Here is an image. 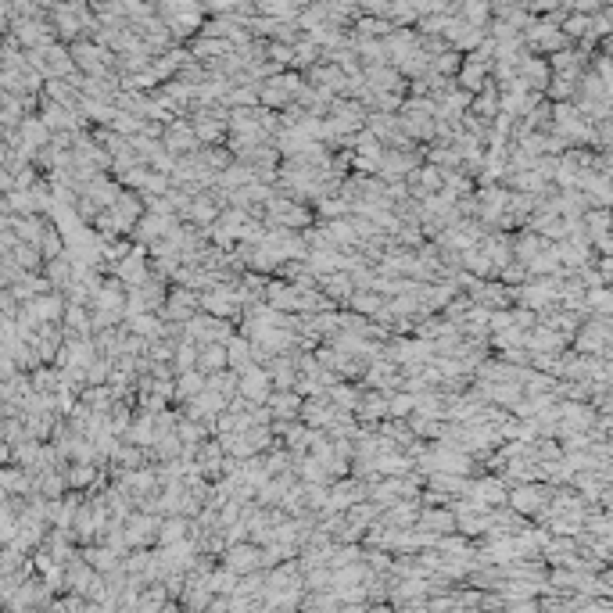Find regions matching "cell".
<instances>
[{
  "label": "cell",
  "instance_id": "obj_28",
  "mask_svg": "<svg viewBox=\"0 0 613 613\" xmlns=\"http://www.w3.org/2000/svg\"><path fill=\"white\" fill-rule=\"evenodd\" d=\"M588 301L595 305L599 312H613V291H606V287H592Z\"/></svg>",
  "mask_w": 613,
  "mask_h": 613
},
{
  "label": "cell",
  "instance_id": "obj_7",
  "mask_svg": "<svg viewBox=\"0 0 613 613\" xmlns=\"http://www.w3.org/2000/svg\"><path fill=\"white\" fill-rule=\"evenodd\" d=\"M201 352V366L198 370H205V373H223V366H230V352H226V345H208V348H198Z\"/></svg>",
  "mask_w": 613,
  "mask_h": 613
},
{
  "label": "cell",
  "instance_id": "obj_6",
  "mask_svg": "<svg viewBox=\"0 0 613 613\" xmlns=\"http://www.w3.org/2000/svg\"><path fill=\"white\" fill-rule=\"evenodd\" d=\"M223 409H226V398L216 394V391H201L194 402H191V416H194V420H208V416H216V413H223Z\"/></svg>",
  "mask_w": 613,
  "mask_h": 613
},
{
  "label": "cell",
  "instance_id": "obj_8",
  "mask_svg": "<svg viewBox=\"0 0 613 613\" xmlns=\"http://www.w3.org/2000/svg\"><path fill=\"white\" fill-rule=\"evenodd\" d=\"M413 165H416V158L413 155H402V151H391V155H384V162H380V172L387 176V179H398V176H413Z\"/></svg>",
  "mask_w": 613,
  "mask_h": 613
},
{
  "label": "cell",
  "instance_id": "obj_24",
  "mask_svg": "<svg viewBox=\"0 0 613 613\" xmlns=\"http://www.w3.org/2000/svg\"><path fill=\"white\" fill-rule=\"evenodd\" d=\"M330 398H333V402L341 406V409H355V406H359V394H355L352 387H341V384H333V387H330Z\"/></svg>",
  "mask_w": 613,
  "mask_h": 613
},
{
  "label": "cell",
  "instance_id": "obj_10",
  "mask_svg": "<svg viewBox=\"0 0 613 613\" xmlns=\"http://www.w3.org/2000/svg\"><path fill=\"white\" fill-rule=\"evenodd\" d=\"M201 391H208V377H205V370H194V373H183V380L176 384V394L179 398H194L201 394Z\"/></svg>",
  "mask_w": 613,
  "mask_h": 613
},
{
  "label": "cell",
  "instance_id": "obj_27",
  "mask_svg": "<svg viewBox=\"0 0 613 613\" xmlns=\"http://www.w3.org/2000/svg\"><path fill=\"white\" fill-rule=\"evenodd\" d=\"M413 179H420L423 183V191H438L441 187V169H420V172H413Z\"/></svg>",
  "mask_w": 613,
  "mask_h": 613
},
{
  "label": "cell",
  "instance_id": "obj_1",
  "mask_svg": "<svg viewBox=\"0 0 613 613\" xmlns=\"http://www.w3.org/2000/svg\"><path fill=\"white\" fill-rule=\"evenodd\" d=\"M298 90H301V79L298 76H269L266 86L259 90V97L266 104H287L291 97H298Z\"/></svg>",
  "mask_w": 613,
  "mask_h": 613
},
{
  "label": "cell",
  "instance_id": "obj_32",
  "mask_svg": "<svg viewBox=\"0 0 613 613\" xmlns=\"http://www.w3.org/2000/svg\"><path fill=\"white\" fill-rule=\"evenodd\" d=\"M455 69H459V57L452 50H445V54L434 57V72H455Z\"/></svg>",
  "mask_w": 613,
  "mask_h": 613
},
{
  "label": "cell",
  "instance_id": "obj_34",
  "mask_svg": "<svg viewBox=\"0 0 613 613\" xmlns=\"http://www.w3.org/2000/svg\"><path fill=\"white\" fill-rule=\"evenodd\" d=\"M423 524H427V528H438V531H448V528H452V516H448V513H427Z\"/></svg>",
  "mask_w": 613,
  "mask_h": 613
},
{
  "label": "cell",
  "instance_id": "obj_33",
  "mask_svg": "<svg viewBox=\"0 0 613 613\" xmlns=\"http://www.w3.org/2000/svg\"><path fill=\"white\" fill-rule=\"evenodd\" d=\"M179 438L187 441V445H194V441H201V438H205V431H201L198 423H179Z\"/></svg>",
  "mask_w": 613,
  "mask_h": 613
},
{
  "label": "cell",
  "instance_id": "obj_16",
  "mask_svg": "<svg viewBox=\"0 0 613 613\" xmlns=\"http://www.w3.org/2000/svg\"><path fill=\"white\" fill-rule=\"evenodd\" d=\"M373 470H380V474H406L409 470V459L398 455V452H384L380 459H373Z\"/></svg>",
  "mask_w": 613,
  "mask_h": 613
},
{
  "label": "cell",
  "instance_id": "obj_18",
  "mask_svg": "<svg viewBox=\"0 0 613 613\" xmlns=\"http://www.w3.org/2000/svg\"><path fill=\"white\" fill-rule=\"evenodd\" d=\"M301 416L312 423V431H316V427H323V423H330V420H333V413L326 409V402H316V398H312V402H305Z\"/></svg>",
  "mask_w": 613,
  "mask_h": 613
},
{
  "label": "cell",
  "instance_id": "obj_31",
  "mask_svg": "<svg viewBox=\"0 0 613 613\" xmlns=\"http://www.w3.org/2000/svg\"><path fill=\"white\" fill-rule=\"evenodd\" d=\"M259 15H273V18H291V15H298V4H259Z\"/></svg>",
  "mask_w": 613,
  "mask_h": 613
},
{
  "label": "cell",
  "instance_id": "obj_19",
  "mask_svg": "<svg viewBox=\"0 0 613 613\" xmlns=\"http://www.w3.org/2000/svg\"><path fill=\"white\" fill-rule=\"evenodd\" d=\"M323 280H326V291L333 298H352L355 294V284H352L348 273H333V277H323Z\"/></svg>",
  "mask_w": 613,
  "mask_h": 613
},
{
  "label": "cell",
  "instance_id": "obj_15",
  "mask_svg": "<svg viewBox=\"0 0 613 613\" xmlns=\"http://www.w3.org/2000/svg\"><path fill=\"white\" fill-rule=\"evenodd\" d=\"M130 330H133L137 337H162V323H158L155 316H147V312L130 316Z\"/></svg>",
  "mask_w": 613,
  "mask_h": 613
},
{
  "label": "cell",
  "instance_id": "obj_13",
  "mask_svg": "<svg viewBox=\"0 0 613 613\" xmlns=\"http://www.w3.org/2000/svg\"><path fill=\"white\" fill-rule=\"evenodd\" d=\"M69 262H72L69 255L47 262V280H50V287H72V280H69Z\"/></svg>",
  "mask_w": 613,
  "mask_h": 613
},
{
  "label": "cell",
  "instance_id": "obj_17",
  "mask_svg": "<svg viewBox=\"0 0 613 613\" xmlns=\"http://www.w3.org/2000/svg\"><path fill=\"white\" fill-rule=\"evenodd\" d=\"M301 409H305V402H298V394H287V391L273 394V413L277 416H298Z\"/></svg>",
  "mask_w": 613,
  "mask_h": 613
},
{
  "label": "cell",
  "instance_id": "obj_20",
  "mask_svg": "<svg viewBox=\"0 0 613 613\" xmlns=\"http://www.w3.org/2000/svg\"><path fill=\"white\" fill-rule=\"evenodd\" d=\"M502 208H506V194H502V191H488V194H484V205H481V216H484V219H495Z\"/></svg>",
  "mask_w": 613,
  "mask_h": 613
},
{
  "label": "cell",
  "instance_id": "obj_14",
  "mask_svg": "<svg viewBox=\"0 0 613 613\" xmlns=\"http://www.w3.org/2000/svg\"><path fill=\"white\" fill-rule=\"evenodd\" d=\"M484 65H477V61H467L463 65V72H459V86H467V90H484L488 83H484Z\"/></svg>",
  "mask_w": 613,
  "mask_h": 613
},
{
  "label": "cell",
  "instance_id": "obj_23",
  "mask_svg": "<svg viewBox=\"0 0 613 613\" xmlns=\"http://www.w3.org/2000/svg\"><path fill=\"white\" fill-rule=\"evenodd\" d=\"M352 301H355V309H359V312H380V309H384L380 298H377L373 291H355Z\"/></svg>",
  "mask_w": 613,
  "mask_h": 613
},
{
  "label": "cell",
  "instance_id": "obj_21",
  "mask_svg": "<svg viewBox=\"0 0 613 613\" xmlns=\"http://www.w3.org/2000/svg\"><path fill=\"white\" fill-rule=\"evenodd\" d=\"M520 76H524L528 83H535V86H545V79H549L545 65H542V61H535V57H528L524 65H520Z\"/></svg>",
  "mask_w": 613,
  "mask_h": 613
},
{
  "label": "cell",
  "instance_id": "obj_30",
  "mask_svg": "<svg viewBox=\"0 0 613 613\" xmlns=\"http://www.w3.org/2000/svg\"><path fill=\"white\" fill-rule=\"evenodd\" d=\"M413 409H416V398H413L409 391L391 398V413H394V416H406V413H413Z\"/></svg>",
  "mask_w": 613,
  "mask_h": 613
},
{
  "label": "cell",
  "instance_id": "obj_11",
  "mask_svg": "<svg viewBox=\"0 0 613 613\" xmlns=\"http://www.w3.org/2000/svg\"><path fill=\"white\" fill-rule=\"evenodd\" d=\"M158 420H151V416H140L133 423V431H130V441L133 445H158Z\"/></svg>",
  "mask_w": 613,
  "mask_h": 613
},
{
  "label": "cell",
  "instance_id": "obj_5",
  "mask_svg": "<svg viewBox=\"0 0 613 613\" xmlns=\"http://www.w3.org/2000/svg\"><path fill=\"white\" fill-rule=\"evenodd\" d=\"M43 126H47V130H65V133H72V130H76V115H72V108H65V104L47 101V104H43Z\"/></svg>",
  "mask_w": 613,
  "mask_h": 613
},
{
  "label": "cell",
  "instance_id": "obj_26",
  "mask_svg": "<svg viewBox=\"0 0 613 613\" xmlns=\"http://www.w3.org/2000/svg\"><path fill=\"white\" fill-rule=\"evenodd\" d=\"M191 219H198V223H208L212 216H216V208H212V201L208 198H198V201H191V212H187Z\"/></svg>",
  "mask_w": 613,
  "mask_h": 613
},
{
  "label": "cell",
  "instance_id": "obj_22",
  "mask_svg": "<svg viewBox=\"0 0 613 613\" xmlns=\"http://www.w3.org/2000/svg\"><path fill=\"white\" fill-rule=\"evenodd\" d=\"M111 126H115L118 133H126V137H133L137 130H144V122H140V118H133L130 111H115V118H111Z\"/></svg>",
  "mask_w": 613,
  "mask_h": 613
},
{
  "label": "cell",
  "instance_id": "obj_38",
  "mask_svg": "<svg viewBox=\"0 0 613 613\" xmlns=\"http://www.w3.org/2000/svg\"><path fill=\"white\" fill-rule=\"evenodd\" d=\"M43 492H47V495H57V492H61V477H54V474L43 477Z\"/></svg>",
  "mask_w": 613,
  "mask_h": 613
},
{
  "label": "cell",
  "instance_id": "obj_36",
  "mask_svg": "<svg viewBox=\"0 0 613 613\" xmlns=\"http://www.w3.org/2000/svg\"><path fill=\"white\" fill-rule=\"evenodd\" d=\"M477 111H488V118H492V111H495V90H488V94L477 97Z\"/></svg>",
  "mask_w": 613,
  "mask_h": 613
},
{
  "label": "cell",
  "instance_id": "obj_29",
  "mask_svg": "<svg viewBox=\"0 0 613 613\" xmlns=\"http://www.w3.org/2000/svg\"><path fill=\"white\" fill-rule=\"evenodd\" d=\"M273 380L280 387H291L294 384V366L291 362H273Z\"/></svg>",
  "mask_w": 613,
  "mask_h": 613
},
{
  "label": "cell",
  "instance_id": "obj_9",
  "mask_svg": "<svg viewBox=\"0 0 613 613\" xmlns=\"http://www.w3.org/2000/svg\"><path fill=\"white\" fill-rule=\"evenodd\" d=\"M194 305H198L194 291H187V287H176V291H172V298H169V316H172V319H187V316L194 312Z\"/></svg>",
  "mask_w": 613,
  "mask_h": 613
},
{
  "label": "cell",
  "instance_id": "obj_35",
  "mask_svg": "<svg viewBox=\"0 0 613 613\" xmlns=\"http://www.w3.org/2000/svg\"><path fill=\"white\" fill-rule=\"evenodd\" d=\"M294 61H298V65H312V61H316V47H312V43L294 47Z\"/></svg>",
  "mask_w": 613,
  "mask_h": 613
},
{
  "label": "cell",
  "instance_id": "obj_12",
  "mask_svg": "<svg viewBox=\"0 0 613 613\" xmlns=\"http://www.w3.org/2000/svg\"><path fill=\"white\" fill-rule=\"evenodd\" d=\"M226 352H230V366H237V370L244 373V370H252V348H248V341H240V337H233V341H226Z\"/></svg>",
  "mask_w": 613,
  "mask_h": 613
},
{
  "label": "cell",
  "instance_id": "obj_2",
  "mask_svg": "<svg viewBox=\"0 0 613 613\" xmlns=\"http://www.w3.org/2000/svg\"><path fill=\"white\" fill-rule=\"evenodd\" d=\"M266 394H269V373L255 370V366L240 373V398H248V402H266Z\"/></svg>",
  "mask_w": 613,
  "mask_h": 613
},
{
  "label": "cell",
  "instance_id": "obj_3",
  "mask_svg": "<svg viewBox=\"0 0 613 613\" xmlns=\"http://www.w3.org/2000/svg\"><path fill=\"white\" fill-rule=\"evenodd\" d=\"M431 352H434V345H423V341H398V345L387 348V359H391V362H423Z\"/></svg>",
  "mask_w": 613,
  "mask_h": 613
},
{
  "label": "cell",
  "instance_id": "obj_25",
  "mask_svg": "<svg viewBox=\"0 0 613 613\" xmlns=\"http://www.w3.org/2000/svg\"><path fill=\"white\" fill-rule=\"evenodd\" d=\"M359 413H362V416H384V413H391V406L384 402L380 394H370V398H362Z\"/></svg>",
  "mask_w": 613,
  "mask_h": 613
},
{
  "label": "cell",
  "instance_id": "obj_37",
  "mask_svg": "<svg viewBox=\"0 0 613 613\" xmlns=\"http://www.w3.org/2000/svg\"><path fill=\"white\" fill-rule=\"evenodd\" d=\"M90 477H94V470H90V463H79V467L72 470V484H86Z\"/></svg>",
  "mask_w": 613,
  "mask_h": 613
},
{
  "label": "cell",
  "instance_id": "obj_4",
  "mask_svg": "<svg viewBox=\"0 0 613 613\" xmlns=\"http://www.w3.org/2000/svg\"><path fill=\"white\" fill-rule=\"evenodd\" d=\"M165 144H169V151L183 155V151H194L201 140H198L194 126H187V122H176V126H169V130H165Z\"/></svg>",
  "mask_w": 613,
  "mask_h": 613
}]
</instances>
